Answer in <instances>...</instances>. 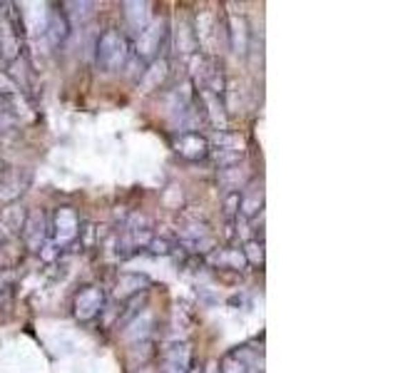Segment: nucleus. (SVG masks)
<instances>
[{"label": "nucleus", "mask_w": 398, "mask_h": 373, "mask_svg": "<svg viewBox=\"0 0 398 373\" xmlns=\"http://www.w3.org/2000/svg\"><path fill=\"white\" fill-rule=\"evenodd\" d=\"M97 62H100V68H105V70H117L124 62V40L120 37V32L107 30L100 35Z\"/></svg>", "instance_id": "f257e3e1"}, {"label": "nucleus", "mask_w": 398, "mask_h": 373, "mask_svg": "<svg viewBox=\"0 0 398 373\" xmlns=\"http://www.w3.org/2000/svg\"><path fill=\"white\" fill-rule=\"evenodd\" d=\"M102 304H105V294H102V289L90 286V289L77 294V298H75V311H77V316L80 318H93L102 311Z\"/></svg>", "instance_id": "f03ea898"}, {"label": "nucleus", "mask_w": 398, "mask_h": 373, "mask_svg": "<svg viewBox=\"0 0 398 373\" xmlns=\"http://www.w3.org/2000/svg\"><path fill=\"white\" fill-rule=\"evenodd\" d=\"M192 366V351L184 341L172 343L164 351V373H189Z\"/></svg>", "instance_id": "7ed1b4c3"}, {"label": "nucleus", "mask_w": 398, "mask_h": 373, "mask_svg": "<svg viewBox=\"0 0 398 373\" xmlns=\"http://www.w3.org/2000/svg\"><path fill=\"white\" fill-rule=\"evenodd\" d=\"M162 37H164V28L160 23H149L144 30H140L137 35V52L149 60V57H155L160 52V45H162Z\"/></svg>", "instance_id": "20e7f679"}, {"label": "nucleus", "mask_w": 398, "mask_h": 373, "mask_svg": "<svg viewBox=\"0 0 398 373\" xmlns=\"http://www.w3.org/2000/svg\"><path fill=\"white\" fill-rule=\"evenodd\" d=\"M177 152L187 160H202V157L209 155V142L207 137H202L199 132H187V135H180V140L174 142Z\"/></svg>", "instance_id": "39448f33"}, {"label": "nucleus", "mask_w": 398, "mask_h": 373, "mask_svg": "<svg viewBox=\"0 0 398 373\" xmlns=\"http://www.w3.org/2000/svg\"><path fill=\"white\" fill-rule=\"evenodd\" d=\"M70 32V25H68V18L62 15V12L53 10L50 12V23H48V35H50V43L53 45H60Z\"/></svg>", "instance_id": "423d86ee"}, {"label": "nucleus", "mask_w": 398, "mask_h": 373, "mask_svg": "<svg viewBox=\"0 0 398 373\" xmlns=\"http://www.w3.org/2000/svg\"><path fill=\"white\" fill-rule=\"evenodd\" d=\"M219 182L227 186V192L229 194H239V186L247 184V172H244L239 164H236V167H229V169H222Z\"/></svg>", "instance_id": "0eeeda50"}, {"label": "nucleus", "mask_w": 398, "mask_h": 373, "mask_svg": "<svg viewBox=\"0 0 398 373\" xmlns=\"http://www.w3.org/2000/svg\"><path fill=\"white\" fill-rule=\"evenodd\" d=\"M127 20L135 30H144L149 25V3H127Z\"/></svg>", "instance_id": "6e6552de"}, {"label": "nucleus", "mask_w": 398, "mask_h": 373, "mask_svg": "<svg viewBox=\"0 0 398 373\" xmlns=\"http://www.w3.org/2000/svg\"><path fill=\"white\" fill-rule=\"evenodd\" d=\"M264 204V192L261 189H249L239 197V211H242L244 217H254L256 211L261 209Z\"/></svg>", "instance_id": "1a4fd4ad"}, {"label": "nucleus", "mask_w": 398, "mask_h": 373, "mask_svg": "<svg viewBox=\"0 0 398 373\" xmlns=\"http://www.w3.org/2000/svg\"><path fill=\"white\" fill-rule=\"evenodd\" d=\"M231 37H234V52H247V23H244V18L236 20L231 23Z\"/></svg>", "instance_id": "9d476101"}, {"label": "nucleus", "mask_w": 398, "mask_h": 373, "mask_svg": "<svg viewBox=\"0 0 398 373\" xmlns=\"http://www.w3.org/2000/svg\"><path fill=\"white\" fill-rule=\"evenodd\" d=\"M229 147L244 149V140L239 135H229V132L219 130V135L214 137V149H229Z\"/></svg>", "instance_id": "9b49d317"}, {"label": "nucleus", "mask_w": 398, "mask_h": 373, "mask_svg": "<svg viewBox=\"0 0 398 373\" xmlns=\"http://www.w3.org/2000/svg\"><path fill=\"white\" fill-rule=\"evenodd\" d=\"M214 261H219V264H231L234 269H242L244 264H247V256H244V251H239V249H231V251H222V254L214 256Z\"/></svg>", "instance_id": "f8f14e48"}, {"label": "nucleus", "mask_w": 398, "mask_h": 373, "mask_svg": "<svg viewBox=\"0 0 398 373\" xmlns=\"http://www.w3.org/2000/svg\"><path fill=\"white\" fill-rule=\"evenodd\" d=\"M217 373H249V368L239 356H229V358L222 361V366H219Z\"/></svg>", "instance_id": "ddd939ff"}, {"label": "nucleus", "mask_w": 398, "mask_h": 373, "mask_svg": "<svg viewBox=\"0 0 398 373\" xmlns=\"http://www.w3.org/2000/svg\"><path fill=\"white\" fill-rule=\"evenodd\" d=\"M247 254H249V259L254 261V264H259V261H261V247L256 242L247 244Z\"/></svg>", "instance_id": "4468645a"}, {"label": "nucleus", "mask_w": 398, "mask_h": 373, "mask_svg": "<svg viewBox=\"0 0 398 373\" xmlns=\"http://www.w3.org/2000/svg\"><path fill=\"white\" fill-rule=\"evenodd\" d=\"M205 373H217V366H214V363H209V366L205 368Z\"/></svg>", "instance_id": "2eb2a0df"}]
</instances>
